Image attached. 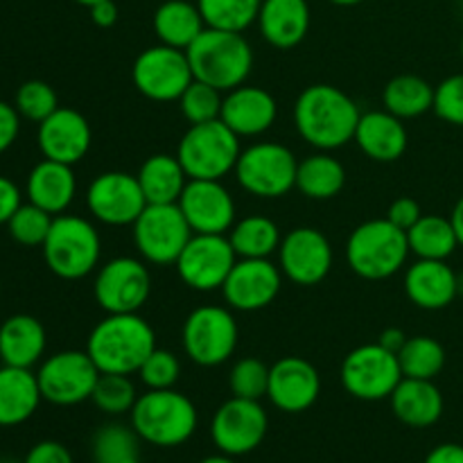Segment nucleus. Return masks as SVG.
<instances>
[{"mask_svg":"<svg viewBox=\"0 0 463 463\" xmlns=\"http://www.w3.org/2000/svg\"><path fill=\"white\" fill-rule=\"evenodd\" d=\"M14 107H16L18 116L41 125L45 118L52 116V113L57 111L59 99L48 81L30 80L23 81V84L18 86L16 98H14Z\"/></svg>","mask_w":463,"mask_h":463,"instance_id":"37998d69","label":"nucleus"},{"mask_svg":"<svg viewBox=\"0 0 463 463\" xmlns=\"http://www.w3.org/2000/svg\"><path fill=\"white\" fill-rule=\"evenodd\" d=\"M75 3L84 5V7H93V5H95V3H99V0H75Z\"/></svg>","mask_w":463,"mask_h":463,"instance_id":"bf43d9fd","label":"nucleus"},{"mask_svg":"<svg viewBox=\"0 0 463 463\" xmlns=\"http://www.w3.org/2000/svg\"><path fill=\"white\" fill-rule=\"evenodd\" d=\"M297 156L285 145L256 143L240 152L233 172L249 194L276 199L297 188Z\"/></svg>","mask_w":463,"mask_h":463,"instance_id":"6e6552de","label":"nucleus"},{"mask_svg":"<svg viewBox=\"0 0 463 463\" xmlns=\"http://www.w3.org/2000/svg\"><path fill=\"white\" fill-rule=\"evenodd\" d=\"M138 375L147 389H175L181 375L179 357L165 348H154L138 369Z\"/></svg>","mask_w":463,"mask_h":463,"instance_id":"a18cd8bd","label":"nucleus"},{"mask_svg":"<svg viewBox=\"0 0 463 463\" xmlns=\"http://www.w3.org/2000/svg\"><path fill=\"white\" fill-rule=\"evenodd\" d=\"M52 220L54 215H50L43 208L27 202L21 203V208L7 222V231L23 247H43L45 238L50 233V226H52Z\"/></svg>","mask_w":463,"mask_h":463,"instance_id":"79ce46f5","label":"nucleus"},{"mask_svg":"<svg viewBox=\"0 0 463 463\" xmlns=\"http://www.w3.org/2000/svg\"><path fill=\"white\" fill-rule=\"evenodd\" d=\"M457 288H459V294H463V274H457Z\"/></svg>","mask_w":463,"mask_h":463,"instance_id":"052dcab7","label":"nucleus"},{"mask_svg":"<svg viewBox=\"0 0 463 463\" xmlns=\"http://www.w3.org/2000/svg\"><path fill=\"white\" fill-rule=\"evenodd\" d=\"M346 184V170L342 163L330 154H312L306 161H298L297 167V188L307 199H333L342 193Z\"/></svg>","mask_w":463,"mask_h":463,"instance_id":"473e14b6","label":"nucleus"},{"mask_svg":"<svg viewBox=\"0 0 463 463\" xmlns=\"http://www.w3.org/2000/svg\"><path fill=\"white\" fill-rule=\"evenodd\" d=\"M262 0H197L206 27L244 32L258 21Z\"/></svg>","mask_w":463,"mask_h":463,"instance_id":"58836bf2","label":"nucleus"},{"mask_svg":"<svg viewBox=\"0 0 463 463\" xmlns=\"http://www.w3.org/2000/svg\"><path fill=\"white\" fill-rule=\"evenodd\" d=\"M279 262L283 276L292 283L310 288L321 283L333 269V247L319 229L298 226L280 242Z\"/></svg>","mask_w":463,"mask_h":463,"instance_id":"a211bd4d","label":"nucleus"},{"mask_svg":"<svg viewBox=\"0 0 463 463\" xmlns=\"http://www.w3.org/2000/svg\"><path fill=\"white\" fill-rule=\"evenodd\" d=\"M0 463H16V461H7V459H5V461H0Z\"/></svg>","mask_w":463,"mask_h":463,"instance_id":"e2e57ef3","label":"nucleus"},{"mask_svg":"<svg viewBox=\"0 0 463 463\" xmlns=\"http://www.w3.org/2000/svg\"><path fill=\"white\" fill-rule=\"evenodd\" d=\"M131 226L136 249L154 265H175L193 238L179 203H147Z\"/></svg>","mask_w":463,"mask_h":463,"instance_id":"1a4fd4ad","label":"nucleus"},{"mask_svg":"<svg viewBox=\"0 0 463 463\" xmlns=\"http://www.w3.org/2000/svg\"><path fill=\"white\" fill-rule=\"evenodd\" d=\"M402 378L434 380L446 366V348L428 335L407 337L405 346L398 351Z\"/></svg>","mask_w":463,"mask_h":463,"instance_id":"e433bc0d","label":"nucleus"},{"mask_svg":"<svg viewBox=\"0 0 463 463\" xmlns=\"http://www.w3.org/2000/svg\"><path fill=\"white\" fill-rule=\"evenodd\" d=\"M36 140L43 158L75 165L89 154L93 134L89 120L80 111L59 107L52 116L41 122Z\"/></svg>","mask_w":463,"mask_h":463,"instance_id":"4be33fe9","label":"nucleus"},{"mask_svg":"<svg viewBox=\"0 0 463 463\" xmlns=\"http://www.w3.org/2000/svg\"><path fill=\"white\" fill-rule=\"evenodd\" d=\"M152 276L138 258L120 256L98 269L93 294L107 315H131L147 303Z\"/></svg>","mask_w":463,"mask_h":463,"instance_id":"4468645a","label":"nucleus"},{"mask_svg":"<svg viewBox=\"0 0 463 463\" xmlns=\"http://www.w3.org/2000/svg\"><path fill=\"white\" fill-rule=\"evenodd\" d=\"M389 401L396 419L410 428H430L443 414V396L434 380L402 378Z\"/></svg>","mask_w":463,"mask_h":463,"instance_id":"c756f323","label":"nucleus"},{"mask_svg":"<svg viewBox=\"0 0 463 463\" xmlns=\"http://www.w3.org/2000/svg\"><path fill=\"white\" fill-rule=\"evenodd\" d=\"M235 262H238V253L231 247L229 235L193 233L175 265L181 280L190 289L215 292V289H222Z\"/></svg>","mask_w":463,"mask_h":463,"instance_id":"2eb2a0df","label":"nucleus"},{"mask_svg":"<svg viewBox=\"0 0 463 463\" xmlns=\"http://www.w3.org/2000/svg\"><path fill=\"white\" fill-rule=\"evenodd\" d=\"M18 131H21V116L16 107L0 99V154H5L16 143Z\"/></svg>","mask_w":463,"mask_h":463,"instance_id":"8fccbe9b","label":"nucleus"},{"mask_svg":"<svg viewBox=\"0 0 463 463\" xmlns=\"http://www.w3.org/2000/svg\"><path fill=\"white\" fill-rule=\"evenodd\" d=\"M131 428L149 446H184L197 430V407L176 389H147L131 410Z\"/></svg>","mask_w":463,"mask_h":463,"instance_id":"20e7f679","label":"nucleus"},{"mask_svg":"<svg viewBox=\"0 0 463 463\" xmlns=\"http://www.w3.org/2000/svg\"><path fill=\"white\" fill-rule=\"evenodd\" d=\"M176 102H179L181 113H184L190 125H202V122L220 120L224 98H222V90H217L215 86L193 80V84L184 90V95Z\"/></svg>","mask_w":463,"mask_h":463,"instance_id":"a19ab883","label":"nucleus"},{"mask_svg":"<svg viewBox=\"0 0 463 463\" xmlns=\"http://www.w3.org/2000/svg\"><path fill=\"white\" fill-rule=\"evenodd\" d=\"M86 203L95 220L109 226L134 224L147 206L138 176L129 172H102L95 176L86 193Z\"/></svg>","mask_w":463,"mask_h":463,"instance_id":"f3484780","label":"nucleus"},{"mask_svg":"<svg viewBox=\"0 0 463 463\" xmlns=\"http://www.w3.org/2000/svg\"><path fill=\"white\" fill-rule=\"evenodd\" d=\"M461 57H463V36H461Z\"/></svg>","mask_w":463,"mask_h":463,"instance_id":"680f3d73","label":"nucleus"},{"mask_svg":"<svg viewBox=\"0 0 463 463\" xmlns=\"http://www.w3.org/2000/svg\"><path fill=\"white\" fill-rule=\"evenodd\" d=\"M450 222H452V226H455V233H457V240H459V247H463V197L455 203V208H452Z\"/></svg>","mask_w":463,"mask_h":463,"instance_id":"6e6d98bb","label":"nucleus"},{"mask_svg":"<svg viewBox=\"0 0 463 463\" xmlns=\"http://www.w3.org/2000/svg\"><path fill=\"white\" fill-rule=\"evenodd\" d=\"M131 80L138 93L154 102H176L193 84L194 75L185 50L152 45L136 57Z\"/></svg>","mask_w":463,"mask_h":463,"instance_id":"9b49d317","label":"nucleus"},{"mask_svg":"<svg viewBox=\"0 0 463 463\" xmlns=\"http://www.w3.org/2000/svg\"><path fill=\"white\" fill-rule=\"evenodd\" d=\"M41 401L39 380L32 369L0 366V428H16L30 420Z\"/></svg>","mask_w":463,"mask_h":463,"instance_id":"cd10ccee","label":"nucleus"},{"mask_svg":"<svg viewBox=\"0 0 463 463\" xmlns=\"http://www.w3.org/2000/svg\"><path fill=\"white\" fill-rule=\"evenodd\" d=\"M423 463H463V446L459 443H441L428 452Z\"/></svg>","mask_w":463,"mask_h":463,"instance_id":"864d4df0","label":"nucleus"},{"mask_svg":"<svg viewBox=\"0 0 463 463\" xmlns=\"http://www.w3.org/2000/svg\"><path fill=\"white\" fill-rule=\"evenodd\" d=\"M45 328L36 317L14 315L0 326V360L7 366L32 369L45 353Z\"/></svg>","mask_w":463,"mask_h":463,"instance_id":"c85d7f7f","label":"nucleus"},{"mask_svg":"<svg viewBox=\"0 0 463 463\" xmlns=\"http://www.w3.org/2000/svg\"><path fill=\"white\" fill-rule=\"evenodd\" d=\"M0 292H3V283H0Z\"/></svg>","mask_w":463,"mask_h":463,"instance_id":"0e129e2a","label":"nucleus"},{"mask_svg":"<svg viewBox=\"0 0 463 463\" xmlns=\"http://www.w3.org/2000/svg\"><path fill=\"white\" fill-rule=\"evenodd\" d=\"M353 140L373 161L392 163L405 154L407 129L401 118L389 113L387 109L384 111H369L360 116Z\"/></svg>","mask_w":463,"mask_h":463,"instance_id":"bb28decb","label":"nucleus"},{"mask_svg":"<svg viewBox=\"0 0 463 463\" xmlns=\"http://www.w3.org/2000/svg\"><path fill=\"white\" fill-rule=\"evenodd\" d=\"M176 203L193 233L226 235L235 224V202L222 181L190 179Z\"/></svg>","mask_w":463,"mask_h":463,"instance_id":"aec40b11","label":"nucleus"},{"mask_svg":"<svg viewBox=\"0 0 463 463\" xmlns=\"http://www.w3.org/2000/svg\"><path fill=\"white\" fill-rule=\"evenodd\" d=\"M360 109L333 84H312L294 104V125L298 136L321 149H339L355 138Z\"/></svg>","mask_w":463,"mask_h":463,"instance_id":"f257e3e1","label":"nucleus"},{"mask_svg":"<svg viewBox=\"0 0 463 463\" xmlns=\"http://www.w3.org/2000/svg\"><path fill=\"white\" fill-rule=\"evenodd\" d=\"M99 369L86 351H61L41 362L36 371L43 401L72 407L89 401L98 384Z\"/></svg>","mask_w":463,"mask_h":463,"instance_id":"f8f14e48","label":"nucleus"},{"mask_svg":"<svg viewBox=\"0 0 463 463\" xmlns=\"http://www.w3.org/2000/svg\"><path fill=\"white\" fill-rule=\"evenodd\" d=\"M48 269L63 280H80L99 265L102 242L89 220L80 215H57L43 242Z\"/></svg>","mask_w":463,"mask_h":463,"instance_id":"423d86ee","label":"nucleus"},{"mask_svg":"<svg viewBox=\"0 0 463 463\" xmlns=\"http://www.w3.org/2000/svg\"><path fill=\"white\" fill-rule=\"evenodd\" d=\"M407 240H410V251L416 258H423V260H448L455 253V249L459 247L450 217L446 220L441 215L420 217L407 231Z\"/></svg>","mask_w":463,"mask_h":463,"instance_id":"72a5a7b5","label":"nucleus"},{"mask_svg":"<svg viewBox=\"0 0 463 463\" xmlns=\"http://www.w3.org/2000/svg\"><path fill=\"white\" fill-rule=\"evenodd\" d=\"M384 109L401 120L419 118L434 109V89L419 75H398L384 86Z\"/></svg>","mask_w":463,"mask_h":463,"instance_id":"c9c22d12","label":"nucleus"},{"mask_svg":"<svg viewBox=\"0 0 463 463\" xmlns=\"http://www.w3.org/2000/svg\"><path fill=\"white\" fill-rule=\"evenodd\" d=\"M321 393L319 371L303 357H283L269 366V396L271 405L288 414H301L310 410Z\"/></svg>","mask_w":463,"mask_h":463,"instance_id":"412c9836","label":"nucleus"},{"mask_svg":"<svg viewBox=\"0 0 463 463\" xmlns=\"http://www.w3.org/2000/svg\"><path fill=\"white\" fill-rule=\"evenodd\" d=\"M256 23L269 45L297 48L310 32V5L307 0H262Z\"/></svg>","mask_w":463,"mask_h":463,"instance_id":"393cba45","label":"nucleus"},{"mask_svg":"<svg viewBox=\"0 0 463 463\" xmlns=\"http://www.w3.org/2000/svg\"><path fill=\"white\" fill-rule=\"evenodd\" d=\"M23 194L12 179L0 175V224H7L14 213L21 208Z\"/></svg>","mask_w":463,"mask_h":463,"instance_id":"3c124183","label":"nucleus"},{"mask_svg":"<svg viewBox=\"0 0 463 463\" xmlns=\"http://www.w3.org/2000/svg\"><path fill=\"white\" fill-rule=\"evenodd\" d=\"M140 441L131 425L107 423L93 437L95 463H140Z\"/></svg>","mask_w":463,"mask_h":463,"instance_id":"4c0bfd02","label":"nucleus"},{"mask_svg":"<svg viewBox=\"0 0 463 463\" xmlns=\"http://www.w3.org/2000/svg\"><path fill=\"white\" fill-rule=\"evenodd\" d=\"M23 463H72V455L63 443L48 439L32 446Z\"/></svg>","mask_w":463,"mask_h":463,"instance_id":"de8ad7c7","label":"nucleus"},{"mask_svg":"<svg viewBox=\"0 0 463 463\" xmlns=\"http://www.w3.org/2000/svg\"><path fill=\"white\" fill-rule=\"evenodd\" d=\"M184 351L194 364L220 366L238 346V324L222 306H202L184 324Z\"/></svg>","mask_w":463,"mask_h":463,"instance_id":"9d476101","label":"nucleus"},{"mask_svg":"<svg viewBox=\"0 0 463 463\" xmlns=\"http://www.w3.org/2000/svg\"><path fill=\"white\" fill-rule=\"evenodd\" d=\"M420 217H423V213H420L419 202L411 197L396 199V202H393L387 211V220L402 231H410L411 226L420 220Z\"/></svg>","mask_w":463,"mask_h":463,"instance_id":"09e8293b","label":"nucleus"},{"mask_svg":"<svg viewBox=\"0 0 463 463\" xmlns=\"http://www.w3.org/2000/svg\"><path fill=\"white\" fill-rule=\"evenodd\" d=\"M405 342H407L405 333H402V330H398V328H387L383 335H380V339H378L380 346H384L387 351L396 353V355H398V351L405 346Z\"/></svg>","mask_w":463,"mask_h":463,"instance_id":"5fc2aeb1","label":"nucleus"},{"mask_svg":"<svg viewBox=\"0 0 463 463\" xmlns=\"http://www.w3.org/2000/svg\"><path fill=\"white\" fill-rule=\"evenodd\" d=\"M434 113L448 125L463 127V72L446 77L434 89Z\"/></svg>","mask_w":463,"mask_h":463,"instance_id":"49530a36","label":"nucleus"},{"mask_svg":"<svg viewBox=\"0 0 463 463\" xmlns=\"http://www.w3.org/2000/svg\"><path fill=\"white\" fill-rule=\"evenodd\" d=\"M90 9V18H93V23L98 27H113L118 21V5L116 0H99V3H95Z\"/></svg>","mask_w":463,"mask_h":463,"instance_id":"603ef678","label":"nucleus"},{"mask_svg":"<svg viewBox=\"0 0 463 463\" xmlns=\"http://www.w3.org/2000/svg\"><path fill=\"white\" fill-rule=\"evenodd\" d=\"M158 43L176 50H188L199 34L206 30L197 3L190 0H163L152 18Z\"/></svg>","mask_w":463,"mask_h":463,"instance_id":"7c9ffc66","label":"nucleus"},{"mask_svg":"<svg viewBox=\"0 0 463 463\" xmlns=\"http://www.w3.org/2000/svg\"><path fill=\"white\" fill-rule=\"evenodd\" d=\"M240 136L222 120L190 125L179 140L176 158L184 165L188 179L222 181L235 170L240 158Z\"/></svg>","mask_w":463,"mask_h":463,"instance_id":"0eeeda50","label":"nucleus"},{"mask_svg":"<svg viewBox=\"0 0 463 463\" xmlns=\"http://www.w3.org/2000/svg\"><path fill=\"white\" fill-rule=\"evenodd\" d=\"M138 184L147 203H176L184 194L188 175L179 158L170 154H154L140 165Z\"/></svg>","mask_w":463,"mask_h":463,"instance_id":"2f4dec72","label":"nucleus"},{"mask_svg":"<svg viewBox=\"0 0 463 463\" xmlns=\"http://www.w3.org/2000/svg\"><path fill=\"white\" fill-rule=\"evenodd\" d=\"M156 348L154 328L138 315H107L89 335L86 353L99 373H138L149 353Z\"/></svg>","mask_w":463,"mask_h":463,"instance_id":"f03ea898","label":"nucleus"},{"mask_svg":"<svg viewBox=\"0 0 463 463\" xmlns=\"http://www.w3.org/2000/svg\"><path fill=\"white\" fill-rule=\"evenodd\" d=\"M194 80L215 86L222 93L247 81L253 68V50L242 32L206 27L185 50Z\"/></svg>","mask_w":463,"mask_h":463,"instance_id":"7ed1b4c3","label":"nucleus"},{"mask_svg":"<svg viewBox=\"0 0 463 463\" xmlns=\"http://www.w3.org/2000/svg\"><path fill=\"white\" fill-rule=\"evenodd\" d=\"M199 463H238V461H235V457H229L224 455V452H220V455L206 457V459H202Z\"/></svg>","mask_w":463,"mask_h":463,"instance_id":"4d7b16f0","label":"nucleus"},{"mask_svg":"<svg viewBox=\"0 0 463 463\" xmlns=\"http://www.w3.org/2000/svg\"><path fill=\"white\" fill-rule=\"evenodd\" d=\"M407 231L384 220H369L357 226L346 242L348 267L366 280H384L402 269L410 256Z\"/></svg>","mask_w":463,"mask_h":463,"instance_id":"39448f33","label":"nucleus"},{"mask_svg":"<svg viewBox=\"0 0 463 463\" xmlns=\"http://www.w3.org/2000/svg\"><path fill=\"white\" fill-rule=\"evenodd\" d=\"M405 292L423 310H443L459 297L457 274L446 260H419L407 269Z\"/></svg>","mask_w":463,"mask_h":463,"instance_id":"b1692460","label":"nucleus"},{"mask_svg":"<svg viewBox=\"0 0 463 463\" xmlns=\"http://www.w3.org/2000/svg\"><path fill=\"white\" fill-rule=\"evenodd\" d=\"M25 194L27 202L43 208L50 215H63L77 194V179L72 165L43 158L27 175Z\"/></svg>","mask_w":463,"mask_h":463,"instance_id":"a878e982","label":"nucleus"},{"mask_svg":"<svg viewBox=\"0 0 463 463\" xmlns=\"http://www.w3.org/2000/svg\"><path fill=\"white\" fill-rule=\"evenodd\" d=\"M402 371L396 353L384 346L364 344L346 355L342 364V384L357 401H384L401 384Z\"/></svg>","mask_w":463,"mask_h":463,"instance_id":"ddd939ff","label":"nucleus"},{"mask_svg":"<svg viewBox=\"0 0 463 463\" xmlns=\"http://www.w3.org/2000/svg\"><path fill=\"white\" fill-rule=\"evenodd\" d=\"M333 5H339V7H353V5H360L364 0H330Z\"/></svg>","mask_w":463,"mask_h":463,"instance_id":"13d9d810","label":"nucleus"},{"mask_svg":"<svg viewBox=\"0 0 463 463\" xmlns=\"http://www.w3.org/2000/svg\"><path fill=\"white\" fill-rule=\"evenodd\" d=\"M279 118V104L269 90L260 86H238L229 90L222 102L220 120L229 127L233 134L242 136H260Z\"/></svg>","mask_w":463,"mask_h":463,"instance_id":"5701e85b","label":"nucleus"},{"mask_svg":"<svg viewBox=\"0 0 463 463\" xmlns=\"http://www.w3.org/2000/svg\"><path fill=\"white\" fill-rule=\"evenodd\" d=\"M226 235L238 258H269L283 242L276 222L265 215L242 217Z\"/></svg>","mask_w":463,"mask_h":463,"instance_id":"f704fd0d","label":"nucleus"},{"mask_svg":"<svg viewBox=\"0 0 463 463\" xmlns=\"http://www.w3.org/2000/svg\"><path fill=\"white\" fill-rule=\"evenodd\" d=\"M90 401H93L95 407H98L99 411H104V414L120 416L131 414L138 396H136V387L129 380V375L99 373Z\"/></svg>","mask_w":463,"mask_h":463,"instance_id":"ea45409f","label":"nucleus"},{"mask_svg":"<svg viewBox=\"0 0 463 463\" xmlns=\"http://www.w3.org/2000/svg\"><path fill=\"white\" fill-rule=\"evenodd\" d=\"M280 283L283 271L269 258H238L222 285V294L233 310L256 312L274 303Z\"/></svg>","mask_w":463,"mask_h":463,"instance_id":"6ab92c4d","label":"nucleus"},{"mask_svg":"<svg viewBox=\"0 0 463 463\" xmlns=\"http://www.w3.org/2000/svg\"><path fill=\"white\" fill-rule=\"evenodd\" d=\"M267 430H269V419L260 401L233 396L213 416L211 437L220 452L229 457H242L265 441Z\"/></svg>","mask_w":463,"mask_h":463,"instance_id":"dca6fc26","label":"nucleus"},{"mask_svg":"<svg viewBox=\"0 0 463 463\" xmlns=\"http://www.w3.org/2000/svg\"><path fill=\"white\" fill-rule=\"evenodd\" d=\"M229 387L233 396L260 401L269 389V366L258 357H244V360L235 362L229 375Z\"/></svg>","mask_w":463,"mask_h":463,"instance_id":"c03bdc74","label":"nucleus"},{"mask_svg":"<svg viewBox=\"0 0 463 463\" xmlns=\"http://www.w3.org/2000/svg\"><path fill=\"white\" fill-rule=\"evenodd\" d=\"M461 5H463V0H461Z\"/></svg>","mask_w":463,"mask_h":463,"instance_id":"69168bd1","label":"nucleus"}]
</instances>
